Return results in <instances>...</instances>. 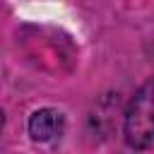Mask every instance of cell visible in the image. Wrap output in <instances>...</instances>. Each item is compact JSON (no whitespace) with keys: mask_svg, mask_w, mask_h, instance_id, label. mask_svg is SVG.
Here are the masks:
<instances>
[{"mask_svg":"<svg viewBox=\"0 0 154 154\" xmlns=\"http://www.w3.org/2000/svg\"><path fill=\"white\" fill-rule=\"evenodd\" d=\"M123 132L132 149H147L154 144V79L144 82L130 99Z\"/></svg>","mask_w":154,"mask_h":154,"instance_id":"cell-1","label":"cell"},{"mask_svg":"<svg viewBox=\"0 0 154 154\" xmlns=\"http://www.w3.org/2000/svg\"><path fill=\"white\" fill-rule=\"evenodd\" d=\"M2 125H5V116H2V111H0V130H2Z\"/></svg>","mask_w":154,"mask_h":154,"instance_id":"cell-3","label":"cell"},{"mask_svg":"<svg viewBox=\"0 0 154 154\" xmlns=\"http://www.w3.org/2000/svg\"><path fill=\"white\" fill-rule=\"evenodd\" d=\"M29 135L34 142H51L63 135L65 130V116L55 108H38L29 116Z\"/></svg>","mask_w":154,"mask_h":154,"instance_id":"cell-2","label":"cell"}]
</instances>
